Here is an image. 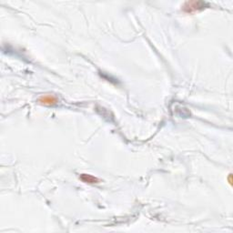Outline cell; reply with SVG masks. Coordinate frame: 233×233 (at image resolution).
Masks as SVG:
<instances>
[{
	"mask_svg": "<svg viewBox=\"0 0 233 233\" xmlns=\"http://www.w3.org/2000/svg\"><path fill=\"white\" fill-rule=\"evenodd\" d=\"M40 102L43 103L45 105H53L56 102V99L54 97L51 96H45L40 99Z\"/></svg>",
	"mask_w": 233,
	"mask_h": 233,
	"instance_id": "cell-1",
	"label": "cell"
},
{
	"mask_svg": "<svg viewBox=\"0 0 233 233\" xmlns=\"http://www.w3.org/2000/svg\"><path fill=\"white\" fill-rule=\"evenodd\" d=\"M82 179L86 181V182H89V183H95L96 181H97V179L93 178L92 176H89V175H83L82 176Z\"/></svg>",
	"mask_w": 233,
	"mask_h": 233,
	"instance_id": "cell-2",
	"label": "cell"
}]
</instances>
